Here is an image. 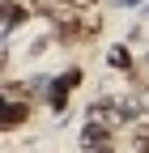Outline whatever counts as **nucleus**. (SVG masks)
<instances>
[{"mask_svg":"<svg viewBox=\"0 0 149 153\" xmlns=\"http://www.w3.org/2000/svg\"><path fill=\"white\" fill-rule=\"evenodd\" d=\"M98 34H102V13H98V9L72 13L68 22H60V26H55V38H60L64 47H85V43H94Z\"/></svg>","mask_w":149,"mask_h":153,"instance_id":"1","label":"nucleus"},{"mask_svg":"<svg viewBox=\"0 0 149 153\" xmlns=\"http://www.w3.org/2000/svg\"><path fill=\"white\" fill-rule=\"evenodd\" d=\"M132 115H136V102H132V94H128V98H107V102H94V106L85 111V119L102 123L107 132H124L128 123H132Z\"/></svg>","mask_w":149,"mask_h":153,"instance_id":"2","label":"nucleus"},{"mask_svg":"<svg viewBox=\"0 0 149 153\" xmlns=\"http://www.w3.org/2000/svg\"><path fill=\"white\" fill-rule=\"evenodd\" d=\"M81 81H85V72H81V68H64L60 76H51L47 89H43L47 111H51V115H64V111H68V98H72V89H77Z\"/></svg>","mask_w":149,"mask_h":153,"instance_id":"3","label":"nucleus"},{"mask_svg":"<svg viewBox=\"0 0 149 153\" xmlns=\"http://www.w3.org/2000/svg\"><path fill=\"white\" fill-rule=\"evenodd\" d=\"M30 119H34V102H4V111H0V128H4V136L22 132Z\"/></svg>","mask_w":149,"mask_h":153,"instance_id":"4","label":"nucleus"},{"mask_svg":"<svg viewBox=\"0 0 149 153\" xmlns=\"http://www.w3.org/2000/svg\"><path fill=\"white\" fill-rule=\"evenodd\" d=\"M107 68L111 72H136V55L128 43H115V47H107Z\"/></svg>","mask_w":149,"mask_h":153,"instance_id":"5","label":"nucleus"},{"mask_svg":"<svg viewBox=\"0 0 149 153\" xmlns=\"http://www.w3.org/2000/svg\"><path fill=\"white\" fill-rule=\"evenodd\" d=\"M124 153H149V123H132V136H128Z\"/></svg>","mask_w":149,"mask_h":153,"instance_id":"6","label":"nucleus"}]
</instances>
